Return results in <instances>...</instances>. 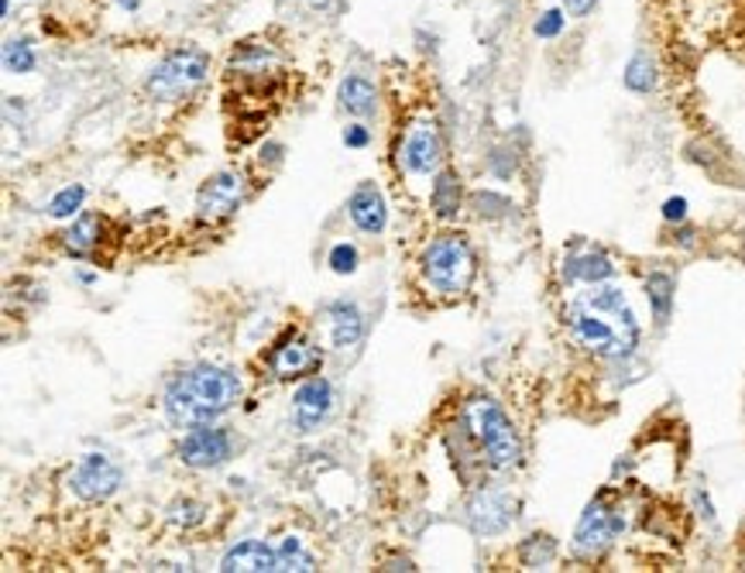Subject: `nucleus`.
<instances>
[{"label": "nucleus", "instance_id": "1", "mask_svg": "<svg viewBox=\"0 0 745 573\" xmlns=\"http://www.w3.org/2000/svg\"><path fill=\"white\" fill-rule=\"evenodd\" d=\"M567 330H571V337L584 350H591L598 357H609V361L629 357L639 347L635 313H632L625 293L609 282L591 285V293L574 299L571 313H567Z\"/></svg>", "mask_w": 745, "mask_h": 573}, {"label": "nucleus", "instance_id": "2", "mask_svg": "<svg viewBox=\"0 0 745 573\" xmlns=\"http://www.w3.org/2000/svg\"><path fill=\"white\" fill-rule=\"evenodd\" d=\"M241 402V378L217 365H196L165 385L162 409L175 426H206Z\"/></svg>", "mask_w": 745, "mask_h": 573}, {"label": "nucleus", "instance_id": "3", "mask_svg": "<svg viewBox=\"0 0 745 573\" xmlns=\"http://www.w3.org/2000/svg\"><path fill=\"white\" fill-rule=\"evenodd\" d=\"M460 422H465V433L474 440L484 468L499 471V474L519 468L522 443H519L512 419L506 416V409L499 402L488 399V396H478V399L465 402V409H460Z\"/></svg>", "mask_w": 745, "mask_h": 573}, {"label": "nucleus", "instance_id": "4", "mask_svg": "<svg viewBox=\"0 0 745 573\" xmlns=\"http://www.w3.org/2000/svg\"><path fill=\"white\" fill-rule=\"evenodd\" d=\"M474 272H478L474 250L460 234H437L430 244H426L422 258H419L422 285L443 299L465 296L474 282Z\"/></svg>", "mask_w": 745, "mask_h": 573}, {"label": "nucleus", "instance_id": "5", "mask_svg": "<svg viewBox=\"0 0 745 573\" xmlns=\"http://www.w3.org/2000/svg\"><path fill=\"white\" fill-rule=\"evenodd\" d=\"M206 73H210V55L196 45H183V49L169 52L162 62H155V69L145 80V90H149V96L172 103V100L193 93L206 80Z\"/></svg>", "mask_w": 745, "mask_h": 573}, {"label": "nucleus", "instance_id": "6", "mask_svg": "<svg viewBox=\"0 0 745 573\" xmlns=\"http://www.w3.org/2000/svg\"><path fill=\"white\" fill-rule=\"evenodd\" d=\"M625 529V515L612 501V494H598L584 509L578 529H574V553L584 560H594L605 553Z\"/></svg>", "mask_w": 745, "mask_h": 573}, {"label": "nucleus", "instance_id": "7", "mask_svg": "<svg viewBox=\"0 0 745 573\" xmlns=\"http://www.w3.org/2000/svg\"><path fill=\"white\" fill-rule=\"evenodd\" d=\"M121 481H124L121 468L103 453H83L73 463V471L65 474L69 491H73L80 501H106L121 488Z\"/></svg>", "mask_w": 745, "mask_h": 573}, {"label": "nucleus", "instance_id": "8", "mask_svg": "<svg viewBox=\"0 0 745 573\" xmlns=\"http://www.w3.org/2000/svg\"><path fill=\"white\" fill-rule=\"evenodd\" d=\"M244 193H247V183L241 172L227 168V172L210 175L196 193V217L203 224H217V221L234 217L237 206L244 203Z\"/></svg>", "mask_w": 745, "mask_h": 573}, {"label": "nucleus", "instance_id": "9", "mask_svg": "<svg viewBox=\"0 0 745 573\" xmlns=\"http://www.w3.org/2000/svg\"><path fill=\"white\" fill-rule=\"evenodd\" d=\"M324 365V350H319L309 337L303 334H286L268 354V371L278 381H293V378H309Z\"/></svg>", "mask_w": 745, "mask_h": 573}, {"label": "nucleus", "instance_id": "10", "mask_svg": "<svg viewBox=\"0 0 745 573\" xmlns=\"http://www.w3.org/2000/svg\"><path fill=\"white\" fill-rule=\"evenodd\" d=\"M231 450H234V440L227 429H217L213 422L206 426H193L190 433L180 440V460L193 471H210V468H221V463L231 460Z\"/></svg>", "mask_w": 745, "mask_h": 573}, {"label": "nucleus", "instance_id": "11", "mask_svg": "<svg viewBox=\"0 0 745 573\" xmlns=\"http://www.w3.org/2000/svg\"><path fill=\"white\" fill-rule=\"evenodd\" d=\"M440 158H443V145H440L437 127L430 121H416L399 145V165L409 175H430L440 168Z\"/></svg>", "mask_w": 745, "mask_h": 573}, {"label": "nucleus", "instance_id": "12", "mask_svg": "<svg viewBox=\"0 0 745 573\" xmlns=\"http://www.w3.org/2000/svg\"><path fill=\"white\" fill-rule=\"evenodd\" d=\"M334 409V385L327 378L319 375H309L293 396V422L299 433H313V429H319V422H324Z\"/></svg>", "mask_w": 745, "mask_h": 573}, {"label": "nucleus", "instance_id": "13", "mask_svg": "<svg viewBox=\"0 0 745 573\" xmlns=\"http://www.w3.org/2000/svg\"><path fill=\"white\" fill-rule=\"evenodd\" d=\"M516 519V501L506 491H478L468 505V522L478 535H499Z\"/></svg>", "mask_w": 745, "mask_h": 573}, {"label": "nucleus", "instance_id": "14", "mask_svg": "<svg viewBox=\"0 0 745 573\" xmlns=\"http://www.w3.org/2000/svg\"><path fill=\"white\" fill-rule=\"evenodd\" d=\"M615 278V265L605 250H598L591 244H574L563 258V282L571 285H601Z\"/></svg>", "mask_w": 745, "mask_h": 573}, {"label": "nucleus", "instance_id": "15", "mask_svg": "<svg viewBox=\"0 0 745 573\" xmlns=\"http://www.w3.org/2000/svg\"><path fill=\"white\" fill-rule=\"evenodd\" d=\"M347 217L361 234H381L388 224V206L375 183H361L347 199Z\"/></svg>", "mask_w": 745, "mask_h": 573}, {"label": "nucleus", "instance_id": "16", "mask_svg": "<svg viewBox=\"0 0 745 573\" xmlns=\"http://www.w3.org/2000/svg\"><path fill=\"white\" fill-rule=\"evenodd\" d=\"M278 69V52L272 42H241L231 52V65L227 73L244 76V80H265Z\"/></svg>", "mask_w": 745, "mask_h": 573}, {"label": "nucleus", "instance_id": "17", "mask_svg": "<svg viewBox=\"0 0 745 573\" xmlns=\"http://www.w3.org/2000/svg\"><path fill=\"white\" fill-rule=\"evenodd\" d=\"M327 327H330V340L337 350L358 347L365 340V316L350 299H337L327 306Z\"/></svg>", "mask_w": 745, "mask_h": 573}, {"label": "nucleus", "instance_id": "18", "mask_svg": "<svg viewBox=\"0 0 745 573\" xmlns=\"http://www.w3.org/2000/svg\"><path fill=\"white\" fill-rule=\"evenodd\" d=\"M224 573L234 570H252V573H265V570H278V550H272L262 540H244L237 546H231L221 560Z\"/></svg>", "mask_w": 745, "mask_h": 573}, {"label": "nucleus", "instance_id": "19", "mask_svg": "<svg viewBox=\"0 0 745 573\" xmlns=\"http://www.w3.org/2000/svg\"><path fill=\"white\" fill-rule=\"evenodd\" d=\"M337 103H340V111L350 114V117H371L378 111V90H375V83L368 76L354 73V76L340 80Z\"/></svg>", "mask_w": 745, "mask_h": 573}, {"label": "nucleus", "instance_id": "20", "mask_svg": "<svg viewBox=\"0 0 745 573\" xmlns=\"http://www.w3.org/2000/svg\"><path fill=\"white\" fill-rule=\"evenodd\" d=\"M100 241H103V221L96 213H80V217L62 231V247L73 258H90L100 247Z\"/></svg>", "mask_w": 745, "mask_h": 573}, {"label": "nucleus", "instance_id": "21", "mask_svg": "<svg viewBox=\"0 0 745 573\" xmlns=\"http://www.w3.org/2000/svg\"><path fill=\"white\" fill-rule=\"evenodd\" d=\"M673 293H677V282L666 272H653L646 275V299L653 306V319L660 327H666V319L673 313Z\"/></svg>", "mask_w": 745, "mask_h": 573}, {"label": "nucleus", "instance_id": "22", "mask_svg": "<svg viewBox=\"0 0 745 573\" xmlns=\"http://www.w3.org/2000/svg\"><path fill=\"white\" fill-rule=\"evenodd\" d=\"M430 206L440 221H450L457 217L460 209V178L453 172H440L437 183H433V193H430Z\"/></svg>", "mask_w": 745, "mask_h": 573}, {"label": "nucleus", "instance_id": "23", "mask_svg": "<svg viewBox=\"0 0 745 573\" xmlns=\"http://www.w3.org/2000/svg\"><path fill=\"white\" fill-rule=\"evenodd\" d=\"M625 86L632 93H653L656 90V62L650 52H635L625 65Z\"/></svg>", "mask_w": 745, "mask_h": 573}, {"label": "nucleus", "instance_id": "24", "mask_svg": "<svg viewBox=\"0 0 745 573\" xmlns=\"http://www.w3.org/2000/svg\"><path fill=\"white\" fill-rule=\"evenodd\" d=\"M34 45H31V39H11L8 45H4V69L8 73H14V76H24V73H31L34 69Z\"/></svg>", "mask_w": 745, "mask_h": 573}, {"label": "nucleus", "instance_id": "25", "mask_svg": "<svg viewBox=\"0 0 745 573\" xmlns=\"http://www.w3.org/2000/svg\"><path fill=\"white\" fill-rule=\"evenodd\" d=\"M519 556H522V563L529 570H540V566H550L553 563L557 546H553L550 535H529V540L522 543V550H519Z\"/></svg>", "mask_w": 745, "mask_h": 573}, {"label": "nucleus", "instance_id": "26", "mask_svg": "<svg viewBox=\"0 0 745 573\" xmlns=\"http://www.w3.org/2000/svg\"><path fill=\"white\" fill-rule=\"evenodd\" d=\"M278 570H316V560L296 535H286L278 546Z\"/></svg>", "mask_w": 745, "mask_h": 573}, {"label": "nucleus", "instance_id": "27", "mask_svg": "<svg viewBox=\"0 0 745 573\" xmlns=\"http://www.w3.org/2000/svg\"><path fill=\"white\" fill-rule=\"evenodd\" d=\"M83 199H86V186H65V190H59L52 196V203H49V217H55V221L76 217V209L83 206Z\"/></svg>", "mask_w": 745, "mask_h": 573}, {"label": "nucleus", "instance_id": "28", "mask_svg": "<svg viewBox=\"0 0 745 573\" xmlns=\"http://www.w3.org/2000/svg\"><path fill=\"white\" fill-rule=\"evenodd\" d=\"M327 262H330V268L337 275H354V272H358V247H354V244H334Z\"/></svg>", "mask_w": 745, "mask_h": 573}, {"label": "nucleus", "instance_id": "29", "mask_svg": "<svg viewBox=\"0 0 745 573\" xmlns=\"http://www.w3.org/2000/svg\"><path fill=\"white\" fill-rule=\"evenodd\" d=\"M169 519H172L175 525H183V529L200 525V522H203V505H196V501H175L172 512H169Z\"/></svg>", "mask_w": 745, "mask_h": 573}, {"label": "nucleus", "instance_id": "30", "mask_svg": "<svg viewBox=\"0 0 745 573\" xmlns=\"http://www.w3.org/2000/svg\"><path fill=\"white\" fill-rule=\"evenodd\" d=\"M474 206L481 217H502V213L509 209V199L506 196H494V193H478L474 196Z\"/></svg>", "mask_w": 745, "mask_h": 573}, {"label": "nucleus", "instance_id": "31", "mask_svg": "<svg viewBox=\"0 0 745 573\" xmlns=\"http://www.w3.org/2000/svg\"><path fill=\"white\" fill-rule=\"evenodd\" d=\"M560 31H563V14H560V11H547V14L537 21V34H540V39H557Z\"/></svg>", "mask_w": 745, "mask_h": 573}, {"label": "nucleus", "instance_id": "32", "mask_svg": "<svg viewBox=\"0 0 745 573\" xmlns=\"http://www.w3.org/2000/svg\"><path fill=\"white\" fill-rule=\"evenodd\" d=\"M368 141H371V134H368L365 124H350V127L344 131V145H347V149H365Z\"/></svg>", "mask_w": 745, "mask_h": 573}, {"label": "nucleus", "instance_id": "33", "mask_svg": "<svg viewBox=\"0 0 745 573\" xmlns=\"http://www.w3.org/2000/svg\"><path fill=\"white\" fill-rule=\"evenodd\" d=\"M598 8V0H563V11L571 18H588Z\"/></svg>", "mask_w": 745, "mask_h": 573}, {"label": "nucleus", "instance_id": "34", "mask_svg": "<svg viewBox=\"0 0 745 573\" xmlns=\"http://www.w3.org/2000/svg\"><path fill=\"white\" fill-rule=\"evenodd\" d=\"M663 217H666L670 224H673V221H684V217H687V199H681V196H677V199H666V203H663Z\"/></svg>", "mask_w": 745, "mask_h": 573}, {"label": "nucleus", "instance_id": "35", "mask_svg": "<svg viewBox=\"0 0 745 573\" xmlns=\"http://www.w3.org/2000/svg\"><path fill=\"white\" fill-rule=\"evenodd\" d=\"M76 278H80V285H93V282H96V275H93V272H80Z\"/></svg>", "mask_w": 745, "mask_h": 573}, {"label": "nucleus", "instance_id": "36", "mask_svg": "<svg viewBox=\"0 0 745 573\" xmlns=\"http://www.w3.org/2000/svg\"><path fill=\"white\" fill-rule=\"evenodd\" d=\"M118 4H121V8H131V11H134V8H137V0H118Z\"/></svg>", "mask_w": 745, "mask_h": 573}]
</instances>
